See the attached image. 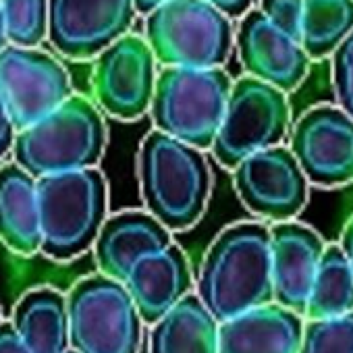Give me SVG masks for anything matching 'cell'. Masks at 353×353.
<instances>
[{
    "mask_svg": "<svg viewBox=\"0 0 353 353\" xmlns=\"http://www.w3.org/2000/svg\"><path fill=\"white\" fill-rule=\"evenodd\" d=\"M67 353H75V351H73V349H69V351H67Z\"/></svg>",
    "mask_w": 353,
    "mask_h": 353,
    "instance_id": "cell-35",
    "label": "cell"
},
{
    "mask_svg": "<svg viewBox=\"0 0 353 353\" xmlns=\"http://www.w3.org/2000/svg\"><path fill=\"white\" fill-rule=\"evenodd\" d=\"M353 32V0H303L301 48L310 61L332 54Z\"/></svg>",
    "mask_w": 353,
    "mask_h": 353,
    "instance_id": "cell-23",
    "label": "cell"
},
{
    "mask_svg": "<svg viewBox=\"0 0 353 353\" xmlns=\"http://www.w3.org/2000/svg\"><path fill=\"white\" fill-rule=\"evenodd\" d=\"M299 353H353V314L305 320Z\"/></svg>",
    "mask_w": 353,
    "mask_h": 353,
    "instance_id": "cell-25",
    "label": "cell"
},
{
    "mask_svg": "<svg viewBox=\"0 0 353 353\" xmlns=\"http://www.w3.org/2000/svg\"><path fill=\"white\" fill-rule=\"evenodd\" d=\"M15 135H17V129L13 127L11 117L5 108V102H3V98H0V160H5L11 154L13 143H15Z\"/></svg>",
    "mask_w": 353,
    "mask_h": 353,
    "instance_id": "cell-28",
    "label": "cell"
},
{
    "mask_svg": "<svg viewBox=\"0 0 353 353\" xmlns=\"http://www.w3.org/2000/svg\"><path fill=\"white\" fill-rule=\"evenodd\" d=\"M237 52L248 73L283 94L301 85L310 71V59L299 42L276 30L256 9L248 11L237 30Z\"/></svg>",
    "mask_w": 353,
    "mask_h": 353,
    "instance_id": "cell-14",
    "label": "cell"
},
{
    "mask_svg": "<svg viewBox=\"0 0 353 353\" xmlns=\"http://www.w3.org/2000/svg\"><path fill=\"white\" fill-rule=\"evenodd\" d=\"M339 248H341V252H343V256H345V260H347V264H349V268L353 272V216L349 219V223L343 229Z\"/></svg>",
    "mask_w": 353,
    "mask_h": 353,
    "instance_id": "cell-31",
    "label": "cell"
},
{
    "mask_svg": "<svg viewBox=\"0 0 353 353\" xmlns=\"http://www.w3.org/2000/svg\"><path fill=\"white\" fill-rule=\"evenodd\" d=\"M9 324L30 353H67L71 349L67 295L54 287L26 291L15 303Z\"/></svg>",
    "mask_w": 353,
    "mask_h": 353,
    "instance_id": "cell-20",
    "label": "cell"
},
{
    "mask_svg": "<svg viewBox=\"0 0 353 353\" xmlns=\"http://www.w3.org/2000/svg\"><path fill=\"white\" fill-rule=\"evenodd\" d=\"M204 3L212 5L214 9H219L223 15L231 17H241L250 11L254 0H204Z\"/></svg>",
    "mask_w": 353,
    "mask_h": 353,
    "instance_id": "cell-30",
    "label": "cell"
},
{
    "mask_svg": "<svg viewBox=\"0 0 353 353\" xmlns=\"http://www.w3.org/2000/svg\"><path fill=\"white\" fill-rule=\"evenodd\" d=\"M310 185L343 188L353 181V121L336 106H314L291 129L289 145Z\"/></svg>",
    "mask_w": 353,
    "mask_h": 353,
    "instance_id": "cell-12",
    "label": "cell"
},
{
    "mask_svg": "<svg viewBox=\"0 0 353 353\" xmlns=\"http://www.w3.org/2000/svg\"><path fill=\"white\" fill-rule=\"evenodd\" d=\"M145 212L170 233L188 231L206 212L212 172L206 154L160 131H150L137 156Z\"/></svg>",
    "mask_w": 353,
    "mask_h": 353,
    "instance_id": "cell-2",
    "label": "cell"
},
{
    "mask_svg": "<svg viewBox=\"0 0 353 353\" xmlns=\"http://www.w3.org/2000/svg\"><path fill=\"white\" fill-rule=\"evenodd\" d=\"M0 324H3V310H0Z\"/></svg>",
    "mask_w": 353,
    "mask_h": 353,
    "instance_id": "cell-34",
    "label": "cell"
},
{
    "mask_svg": "<svg viewBox=\"0 0 353 353\" xmlns=\"http://www.w3.org/2000/svg\"><path fill=\"white\" fill-rule=\"evenodd\" d=\"M268 229L274 303L303 316L326 243L318 231L297 221L274 223Z\"/></svg>",
    "mask_w": 353,
    "mask_h": 353,
    "instance_id": "cell-15",
    "label": "cell"
},
{
    "mask_svg": "<svg viewBox=\"0 0 353 353\" xmlns=\"http://www.w3.org/2000/svg\"><path fill=\"white\" fill-rule=\"evenodd\" d=\"M332 88L336 108L353 121V32L332 52Z\"/></svg>",
    "mask_w": 353,
    "mask_h": 353,
    "instance_id": "cell-26",
    "label": "cell"
},
{
    "mask_svg": "<svg viewBox=\"0 0 353 353\" xmlns=\"http://www.w3.org/2000/svg\"><path fill=\"white\" fill-rule=\"evenodd\" d=\"M40 254L71 262L94 248L108 219V181L104 172L83 168L38 179Z\"/></svg>",
    "mask_w": 353,
    "mask_h": 353,
    "instance_id": "cell-4",
    "label": "cell"
},
{
    "mask_svg": "<svg viewBox=\"0 0 353 353\" xmlns=\"http://www.w3.org/2000/svg\"><path fill=\"white\" fill-rule=\"evenodd\" d=\"M170 243H174L172 233L152 214L145 210H125L108 214L92 252L98 274L123 283L137 260L162 252Z\"/></svg>",
    "mask_w": 353,
    "mask_h": 353,
    "instance_id": "cell-17",
    "label": "cell"
},
{
    "mask_svg": "<svg viewBox=\"0 0 353 353\" xmlns=\"http://www.w3.org/2000/svg\"><path fill=\"white\" fill-rule=\"evenodd\" d=\"M7 46V38H5V28H3V15H0V50Z\"/></svg>",
    "mask_w": 353,
    "mask_h": 353,
    "instance_id": "cell-33",
    "label": "cell"
},
{
    "mask_svg": "<svg viewBox=\"0 0 353 353\" xmlns=\"http://www.w3.org/2000/svg\"><path fill=\"white\" fill-rule=\"evenodd\" d=\"M0 241L17 256L40 254L38 179L15 162L0 166Z\"/></svg>",
    "mask_w": 353,
    "mask_h": 353,
    "instance_id": "cell-19",
    "label": "cell"
},
{
    "mask_svg": "<svg viewBox=\"0 0 353 353\" xmlns=\"http://www.w3.org/2000/svg\"><path fill=\"white\" fill-rule=\"evenodd\" d=\"M166 3H168V0H133V9H135V13L148 17L152 11H156L158 7H162Z\"/></svg>",
    "mask_w": 353,
    "mask_h": 353,
    "instance_id": "cell-32",
    "label": "cell"
},
{
    "mask_svg": "<svg viewBox=\"0 0 353 353\" xmlns=\"http://www.w3.org/2000/svg\"><path fill=\"white\" fill-rule=\"evenodd\" d=\"M233 79L225 69L164 67L156 75L150 114L156 131L202 152L219 133Z\"/></svg>",
    "mask_w": 353,
    "mask_h": 353,
    "instance_id": "cell-5",
    "label": "cell"
},
{
    "mask_svg": "<svg viewBox=\"0 0 353 353\" xmlns=\"http://www.w3.org/2000/svg\"><path fill=\"white\" fill-rule=\"evenodd\" d=\"M71 96V77L54 57L11 44L0 50V98L17 131L32 127Z\"/></svg>",
    "mask_w": 353,
    "mask_h": 353,
    "instance_id": "cell-9",
    "label": "cell"
},
{
    "mask_svg": "<svg viewBox=\"0 0 353 353\" xmlns=\"http://www.w3.org/2000/svg\"><path fill=\"white\" fill-rule=\"evenodd\" d=\"M258 11L268 19V23H272L295 42L301 40L303 0H260Z\"/></svg>",
    "mask_w": 353,
    "mask_h": 353,
    "instance_id": "cell-27",
    "label": "cell"
},
{
    "mask_svg": "<svg viewBox=\"0 0 353 353\" xmlns=\"http://www.w3.org/2000/svg\"><path fill=\"white\" fill-rule=\"evenodd\" d=\"M353 314V272L339 248L326 245L305 305V320H328Z\"/></svg>",
    "mask_w": 353,
    "mask_h": 353,
    "instance_id": "cell-22",
    "label": "cell"
},
{
    "mask_svg": "<svg viewBox=\"0 0 353 353\" xmlns=\"http://www.w3.org/2000/svg\"><path fill=\"white\" fill-rule=\"evenodd\" d=\"M69 347L75 353H139L143 322L125 285L90 274L67 295Z\"/></svg>",
    "mask_w": 353,
    "mask_h": 353,
    "instance_id": "cell-7",
    "label": "cell"
},
{
    "mask_svg": "<svg viewBox=\"0 0 353 353\" xmlns=\"http://www.w3.org/2000/svg\"><path fill=\"white\" fill-rule=\"evenodd\" d=\"M7 44L38 48L48 36V0H0Z\"/></svg>",
    "mask_w": 353,
    "mask_h": 353,
    "instance_id": "cell-24",
    "label": "cell"
},
{
    "mask_svg": "<svg viewBox=\"0 0 353 353\" xmlns=\"http://www.w3.org/2000/svg\"><path fill=\"white\" fill-rule=\"evenodd\" d=\"M305 318L268 303L219 324V353H299Z\"/></svg>",
    "mask_w": 353,
    "mask_h": 353,
    "instance_id": "cell-18",
    "label": "cell"
},
{
    "mask_svg": "<svg viewBox=\"0 0 353 353\" xmlns=\"http://www.w3.org/2000/svg\"><path fill=\"white\" fill-rule=\"evenodd\" d=\"M289 125L291 108L287 94L245 75L231 88L227 108L210 150L223 168L233 170L248 156L283 145Z\"/></svg>",
    "mask_w": 353,
    "mask_h": 353,
    "instance_id": "cell-8",
    "label": "cell"
},
{
    "mask_svg": "<svg viewBox=\"0 0 353 353\" xmlns=\"http://www.w3.org/2000/svg\"><path fill=\"white\" fill-rule=\"evenodd\" d=\"M0 353H30L15 334L9 320H3V324H0Z\"/></svg>",
    "mask_w": 353,
    "mask_h": 353,
    "instance_id": "cell-29",
    "label": "cell"
},
{
    "mask_svg": "<svg viewBox=\"0 0 353 353\" xmlns=\"http://www.w3.org/2000/svg\"><path fill=\"white\" fill-rule=\"evenodd\" d=\"M156 75V59L148 42L139 36H123L96 57L92 71L96 104L119 121H137L150 112Z\"/></svg>",
    "mask_w": 353,
    "mask_h": 353,
    "instance_id": "cell-11",
    "label": "cell"
},
{
    "mask_svg": "<svg viewBox=\"0 0 353 353\" xmlns=\"http://www.w3.org/2000/svg\"><path fill=\"white\" fill-rule=\"evenodd\" d=\"M108 131L102 112L83 96H71L57 110L17 131L13 162L34 179L96 168L106 152Z\"/></svg>",
    "mask_w": 353,
    "mask_h": 353,
    "instance_id": "cell-3",
    "label": "cell"
},
{
    "mask_svg": "<svg viewBox=\"0 0 353 353\" xmlns=\"http://www.w3.org/2000/svg\"><path fill=\"white\" fill-rule=\"evenodd\" d=\"M133 17V0H48V38L63 57L85 61L127 36Z\"/></svg>",
    "mask_w": 353,
    "mask_h": 353,
    "instance_id": "cell-13",
    "label": "cell"
},
{
    "mask_svg": "<svg viewBox=\"0 0 353 353\" xmlns=\"http://www.w3.org/2000/svg\"><path fill=\"white\" fill-rule=\"evenodd\" d=\"M143 324L152 326L185 295L194 293V272L188 254L170 243L133 264L123 281Z\"/></svg>",
    "mask_w": 353,
    "mask_h": 353,
    "instance_id": "cell-16",
    "label": "cell"
},
{
    "mask_svg": "<svg viewBox=\"0 0 353 353\" xmlns=\"http://www.w3.org/2000/svg\"><path fill=\"white\" fill-rule=\"evenodd\" d=\"M219 320L196 293L185 295L150 326V353H219Z\"/></svg>",
    "mask_w": 353,
    "mask_h": 353,
    "instance_id": "cell-21",
    "label": "cell"
},
{
    "mask_svg": "<svg viewBox=\"0 0 353 353\" xmlns=\"http://www.w3.org/2000/svg\"><path fill=\"white\" fill-rule=\"evenodd\" d=\"M145 42L162 67L223 69L233 48V26L204 0H168L148 15Z\"/></svg>",
    "mask_w": 353,
    "mask_h": 353,
    "instance_id": "cell-6",
    "label": "cell"
},
{
    "mask_svg": "<svg viewBox=\"0 0 353 353\" xmlns=\"http://www.w3.org/2000/svg\"><path fill=\"white\" fill-rule=\"evenodd\" d=\"M231 172L241 204L272 225L295 221L307 204L310 183L287 145L256 152Z\"/></svg>",
    "mask_w": 353,
    "mask_h": 353,
    "instance_id": "cell-10",
    "label": "cell"
},
{
    "mask_svg": "<svg viewBox=\"0 0 353 353\" xmlns=\"http://www.w3.org/2000/svg\"><path fill=\"white\" fill-rule=\"evenodd\" d=\"M194 285V293L219 322L274 303L270 229L264 223L248 221L221 231Z\"/></svg>",
    "mask_w": 353,
    "mask_h": 353,
    "instance_id": "cell-1",
    "label": "cell"
}]
</instances>
